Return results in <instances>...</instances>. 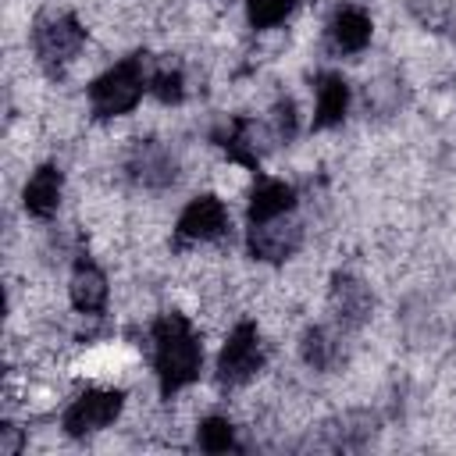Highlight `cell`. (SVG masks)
Listing matches in <instances>:
<instances>
[{"label":"cell","mask_w":456,"mask_h":456,"mask_svg":"<svg viewBox=\"0 0 456 456\" xmlns=\"http://www.w3.org/2000/svg\"><path fill=\"white\" fill-rule=\"evenodd\" d=\"M153 367L164 395H175L200 378L203 346L182 314H160L153 321Z\"/></svg>","instance_id":"cell-1"},{"label":"cell","mask_w":456,"mask_h":456,"mask_svg":"<svg viewBox=\"0 0 456 456\" xmlns=\"http://www.w3.org/2000/svg\"><path fill=\"white\" fill-rule=\"evenodd\" d=\"M146 89H150L146 61H142V53H132V57L118 61L114 68H107L100 78H93L89 107L96 118H118V114H128L142 100Z\"/></svg>","instance_id":"cell-2"},{"label":"cell","mask_w":456,"mask_h":456,"mask_svg":"<svg viewBox=\"0 0 456 456\" xmlns=\"http://www.w3.org/2000/svg\"><path fill=\"white\" fill-rule=\"evenodd\" d=\"M82 43H86V28H82L78 18L68 14V11H46V14H39L36 25H32L36 57H39L43 64H50V68L68 64V61L78 53Z\"/></svg>","instance_id":"cell-3"},{"label":"cell","mask_w":456,"mask_h":456,"mask_svg":"<svg viewBox=\"0 0 456 456\" xmlns=\"http://www.w3.org/2000/svg\"><path fill=\"white\" fill-rule=\"evenodd\" d=\"M260 367H264V342H260V331H256L253 321H239V324L232 328V335L224 338V346H221L217 378H221V385L235 388V385H246Z\"/></svg>","instance_id":"cell-4"},{"label":"cell","mask_w":456,"mask_h":456,"mask_svg":"<svg viewBox=\"0 0 456 456\" xmlns=\"http://www.w3.org/2000/svg\"><path fill=\"white\" fill-rule=\"evenodd\" d=\"M121 406H125V392L118 388H89L82 392L68 410H64V431L82 438V435H93V431H103L110 428L118 417H121Z\"/></svg>","instance_id":"cell-5"},{"label":"cell","mask_w":456,"mask_h":456,"mask_svg":"<svg viewBox=\"0 0 456 456\" xmlns=\"http://www.w3.org/2000/svg\"><path fill=\"white\" fill-rule=\"evenodd\" d=\"M228 232V207L217 196H196L189 207L178 214L175 235L182 242H210Z\"/></svg>","instance_id":"cell-6"},{"label":"cell","mask_w":456,"mask_h":456,"mask_svg":"<svg viewBox=\"0 0 456 456\" xmlns=\"http://www.w3.org/2000/svg\"><path fill=\"white\" fill-rule=\"evenodd\" d=\"M299 242H303V228L296 221H285V217H274V221L249 228V253L256 260H267V264L289 260L299 249Z\"/></svg>","instance_id":"cell-7"},{"label":"cell","mask_w":456,"mask_h":456,"mask_svg":"<svg viewBox=\"0 0 456 456\" xmlns=\"http://www.w3.org/2000/svg\"><path fill=\"white\" fill-rule=\"evenodd\" d=\"M217 139H221L228 160H235V164L256 171L260 160H264V153H267V139H271V135H267L264 125H256V121H249V118H235Z\"/></svg>","instance_id":"cell-8"},{"label":"cell","mask_w":456,"mask_h":456,"mask_svg":"<svg viewBox=\"0 0 456 456\" xmlns=\"http://www.w3.org/2000/svg\"><path fill=\"white\" fill-rule=\"evenodd\" d=\"M128 171L135 182L150 185V189H164L175 182V157L167 153V146L146 139L132 150V160H128Z\"/></svg>","instance_id":"cell-9"},{"label":"cell","mask_w":456,"mask_h":456,"mask_svg":"<svg viewBox=\"0 0 456 456\" xmlns=\"http://www.w3.org/2000/svg\"><path fill=\"white\" fill-rule=\"evenodd\" d=\"M370 32H374L370 14H367L363 7H356V4L338 7L335 18H331V25H328V36H331V43H335L342 53H360V50L370 43Z\"/></svg>","instance_id":"cell-10"},{"label":"cell","mask_w":456,"mask_h":456,"mask_svg":"<svg viewBox=\"0 0 456 456\" xmlns=\"http://www.w3.org/2000/svg\"><path fill=\"white\" fill-rule=\"evenodd\" d=\"M68 289H71V306L82 314H100L107 306V278L89 256H78Z\"/></svg>","instance_id":"cell-11"},{"label":"cell","mask_w":456,"mask_h":456,"mask_svg":"<svg viewBox=\"0 0 456 456\" xmlns=\"http://www.w3.org/2000/svg\"><path fill=\"white\" fill-rule=\"evenodd\" d=\"M331 310H335V317L346 328L363 324L367 314H370V292H367V285L356 281V278H349V274H335V281H331Z\"/></svg>","instance_id":"cell-12"},{"label":"cell","mask_w":456,"mask_h":456,"mask_svg":"<svg viewBox=\"0 0 456 456\" xmlns=\"http://www.w3.org/2000/svg\"><path fill=\"white\" fill-rule=\"evenodd\" d=\"M292 207H296V189L278 178H264V182H256V189L249 196V224L285 217Z\"/></svg>","instance_id":"cell-13"},{"label":"cell","mask_w":456,"mask_h":456,"mask_svg":"<svg viewBox=\"0 0 456 456\" xmlns=\"http://www.w3.org/2000/svg\"><path fill=\"white\" fill-rule=\"evenodd\" d=\"M61 189H64V178L53 164H43L28 182H25V210L32 217H53L57 207H61Z\"/></svg>","instance_id":"cell-14"},{"label":"cell","mask_w":456,"mask_h":456,"mask_svg":"<svg viewBox=\"0 0 456 456\" xmlns=\"http://www.w3.org/2000/svg\"><path fill=\"white\" fill-rule=\"evenodd\" d=\"M349 110V86L342 75H321L317 78V107H314V128H331Z\"/></svg>","instance_id":"cell-15"},{"label":"cell","mask_w":456,"mask_h":456,"mask_svg":"<svg viewBox=\"0 0 456 456\" xmlns=\"http://www.w3.org/2000/svg\"><path fill=\"white\" fill-rule=\"evenodd\" d=\"M303 360H306L310 367H317V370H328V367L338 360V342H335V335L324 331V328H310V331L303 335Z\"/></svg>","instance_id":"cell-16"},{"label":"cell","mask_w":456,"mask_h":456,"mask_svg":"<svg viewBox=\"0 0 456 456\" xmlns=\"http://www.w3.org/2000/svg\"><path fill=\"white\" fill-rule=\"evenodd\" d=\"M196 442L203 452H228L235 449V428L224 417H207L196 431Z\"/></svg>","instance_id":"cell-17"},{"label":"cell","mask_w":456,"mask_h":456,"mask_svg":"<svg viewBox=\"0 0 456 456\" xmlns=\"http://www.w3.org/2000/svg\"><path fill=\"white\" fill-rule=\"evenodd\" d=\"M296 0H246V11H249V21L253 28H274L278 21L289 18Z\"/></svg>","instance_id":"cell-18"},{"label":"cell","mask_w":456,"mask_h":456,"mask_svg":"<svg viewBox=\"0 0 456 456\" xmlns=\"http://www.w3.org/2000/svg\"><path fill=\"white\" fill-rule=\"evenodd\" d=\"M150 93L160 100V103H178L182 100V71L178 68H171V64H164V68H157L153 71V78H150Z\"/></svg>","instance_id":"cell-19"},{"label":"cell","mask_w":456,"mask_h":456,"mask_svg":"<svg viewBox=\"0 0 456 456\" xmlns=\"http://www.w3.org/2000/svg\"><path fill=\"white\" fill-rule=\"evenodd\" d=\"M271 125H274V135H278V139H292V135H296V107H292V100H281V103L274 107Z\"/></svg>","instance_id":"cell-20"}]
</instances>
